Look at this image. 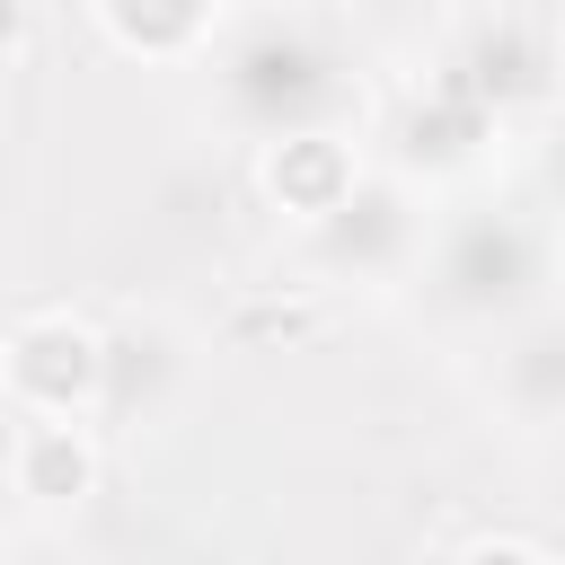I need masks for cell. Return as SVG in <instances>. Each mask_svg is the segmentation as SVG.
Wrapping results in <instances>:
<instances>
[{
	"mask_svg": "<svg viewBox=\"0 0 565 565\" xmlns=\"http://www.w3.org/2000/svg\"><path fill=\"white\" fill-rule=\"evenodd\" d=\"M88 486H97L88 433H79L71 415H35V424L18 433V494H35V503H79Z\"/></svg>",
	"mask_w": 565,
	"mask_h": 565,
	"instance_id": "3957f363",
	"label": "cell"
},
{
	"mask_svg": "<svg viewBox=\"0 0 565 565\" xmlns=\"http://www.w3.org/2000/svg\"><path fill=\"white\" fill-rule=\"evenodd\" d=\"M97 18L124 53H185L203 35L212 0H97Z\"/></svg>",
	"mask_w": 565,
	"mask_h": 565,
	"instance_id": "277c9868",
	"label": "cell"
},
{
	"mask_svg": "<svg viewBox=\"0 0 565 565\" xmlns=\"http://www.w3.org/2000/svg\"><path fill=\"white\" fill-rule=\"evenodd\" d=\"M459 565H547V556H539L530 539H477V547H468Z\"/></svg>",
	"mask_w": 565,
	"mask_h": 565,
	"instance_id": "5b68a950",
	"label": "cell"
},
{
	"mask_svg": "<svg viewBox=\"0 0 565 565\" xmlns=\"http://www.w3.org/2000/svg\"><path fill=\"white\" fill-rule=\"evenodd\" d=\"M26 44V0H0V53Z\"/></svg>",
	"mask_w": 565,
	"mask_h": 565,
	"instance_id": "8992f818",
	"label": "cell"
},
{
	"mask_svg": "<svg viewBox=\"0 0 565 565\" xmlns=\"http://www.w3.org/2000/svg\"><path fill=\"white\" fill-rule=\"evenodd\" d=\"M265 185H274L282 212H344L353 159H344V141H327V132H291V141L265 150Z\"/></svg>",
	"mask_w": 565,
	"mask_h": 565,
	"instance_id": "7a4b0ae2",
	"label": "cell"
},
{
	"mask_svg": "<svg viewBox=\"0 0 565 565\" xmlns=\"http://www.w3.org/2000/svg\"><path fill=\"white\" fill-rule=\"evenodd\" d=\"M0 371H9V397L26 415H79L106 388V344L79 318H26L9 335V362Z\"/></svg>",
	"mask_w": 565,
	"mask_h": 565,
	"instance_id": "6da1fadb",
	"label": "cell"
}]
</instances>
